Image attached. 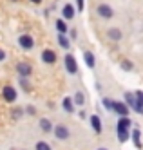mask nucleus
I'll return each instance as SVG.
<instances>
[{
  "instance_id": "f257e3e1",
  "label": "nucleus",
  "mask_w": 143,
  "mask_h": 150,
  "mask_svg": "<svg viewBox=\"0 0 143 150\" xmlns=\"http://www.w3.org/2000/svg\"><path fill=\"white\" fill-rule=\"evenodd\" d=\"M130 125H132V121L129 120V117H120V121H118V127H116V132H118V139L122 143H125L127 139H129V128Z\"/></svg>"
},
{
  "instance_id": "f03ea898",
  "label": "nucleus",
  "mask_w": 143,
  "mask_h": 150,
  "mask_svg": "<svg viewBox=\"0 0 143 150\" xmlns=\"http://www.w3.org/2000/svg\"><path fill=\"white\" fill-rule=\"evenodd\" d=\"M96 11H98V15H100L102 18H105V20H109V18L114 16V9L109 6V4H100V6L96 7Z\"/></svg>"
},
{
  "instance_id": "7ed1b4c3",
  "label": "nucleus",
  "mask_w": 143,
  "mask_h": 150,
  "mask_svg": "<svg viewBox=\"0 0 143 150\" xmlns=\"http://www.w3.org/2000/svg\"><path fill=\"white\" fill-rule=\"evenodd\" d=\"M112 110L122 117H129V112H130L127 103H122V101H112Z\"/></svg>"
},
{
  "instance_id": "20e7f679",
  "label": "nucleus",
  "mask_w": 143,
  "mask_h": 150,
  "mask_svg": "<svg viewBox=\"0 0 143 150\" xmlns=\"http://www.w3.org/2000/svg\"><path fill=\"white\" fill-rule=\"evenodd\" d=\"M65 69H67V72H71V74H76L78 72V63H76V60H74V56L71 54H65Z\"/></svg>"
},
{
  "instance_id": "39448f33",
  "label": "nucleus",
  "mask_w": 143,
  "mask_h": 150,
  "mask_svg": "<svg viewBox=\"0 0 143 150\" xmlns=\"http://www.w3.org/2000/svg\"><path fill=\"white\" fill-rule=\"evenodd\" d=\"M54 136H56L60 141H63V139H69L71 132H69V128L65 125H56V127H54Z\"/></svg>"
},
{
  "instance_id": "423d86ee",
  "label": "nucleus",
  "mask_w": 143,
  "mask_h": 150,
  "mask_svg": "<svg viewBox=\"0 0 143 150\" xmlns=\"http://www.w3.org/2000/svg\"><path fill=\"white\" fill-rule=\"evenodd\" d=\"M18 44H20L22 49L29 51V49L35 47V40H33V36H29V35H22V36L18 38Z\"/></svg>"
},
{
  "instance_id": "0eeeda50",
  "label": "nucleus",
  "mask_w": 143,
  "mask_h": 150,
  "mask_svg": "<svg viewBox=\"0 0 143 150\" xmlns=\"http://www.w3.org/2000/svg\"><path fill=\"white\" fill-rule=\"evenodd\" d=\"M2 96H4V100L9 101V103H13L16 100V91L11 87V85H6V87L2 89Z\"/></svg>"
},
{
  "instance_id": "6e6552de",
  "label": "nucleus",
  "mask_w": 143,
  "mask_h": 150,
  "mask_svg": "<svg viewBox=\"0 0 143 150\" xmlns=\"http://www.w3.org/2000/svg\"><path fill=\"white\" fill-rule=\"evenodd\" d=\"M16 71H18V74H20L22 78H27L29 74L33 72V67L29 65V63H24V62H22V63H18V65H16Z\"/></svg>"
},
{
  "instance_id": "1a4fd4ad",
  "label": "nucleus",
  "mask_w": 143,
  "mask_h": 150,
  "mask_svg": "<svg viewBox=\"0 0 143 150\" xmlns=\"http://www.w3.org/2000/svg\"><path fill=\"white\" fill-rule=\"evenodd\" d=\"M42 60L46 63H54V62H56V52L51 51V49H46L42 52Z\"/></svg>"
},
{
  "instance_id": "9d476101",
  "label": "nucleus",
  "mask_w": 143,
  "mask_h": 150,
  "mask_svg": "<svg viewBox=\"0 0 143 150\" xmlns=\"http://www.w3.org/2000/svg\"><path fill=\"white\" fill-rule=\"evenodd\" d=\"M91 127H92V130H94L96 134H100V132H102V120H100V117H98L96 114L91 116Z\"/></svg>"
},
{
  "instance_id": "9b49d317",
  "label": "nucleus",
  "mask_w": 143,
  "mask_h": 150,
  "mask_svg": "<svg viewBox=\"0 0 143 150\" xmlns=\"http://www.w3.org/2000/svg\"><path fill=\"white\" fill-rule=\"evenodd\" d=\"M125 103H127V107H130V109H136V107H138L134 92H125Z\"/></svg>"
},
{
  "instance_id": "f8f14e48",
  "label": "nucleus",
  "mask_w": 143,
  "mask_h": 150,
  "mask_svg": "<svg viewBox=\"0 0 143 150\" xmlns=\"http://www.w3.org/2000/svg\"><path fill=\"white\" fill-rule=\"evenodd\" d=\"M62 15H63V18H65V20H73V18H74V7H73L71 4H65V6H63Z\"/></svg>"
},
{
  "instance_id": "ddd939ff",
  "label": "nucleus",
  "mask_w": 143,
  "mask_h": 150,
  "mask_svg": "<svg viewBox=\"0 0 143 150\" xmlns=\"http://www.w3.org/2000/svg\"><path fill=\"white\" fill-rule=\"evenodd\" d=\"M107 36L111 40H114V42H120V40H122V31H120L118 27H112V29L107 31Z\"/></svg>"
},
{
  "instance_id": "4468645a",
  "label": "nucleus",
  "mask_w": 143,
  "mask_h": 150,
  "mask_svg": "<svg viewBox=\"0 0 143 150\" xmlns=\"http://www.w3.org/2000/svg\"><path fill=\"white\" fill-rule=\"evenodd\" d=\"M62 105H63V110L65 112H74V101L71 100V98H63V101H62Z\"/></svg>"
},
{
  "instance_id": "2eb2a0df",
  "label": "nucleus",
  "mask_w": 143,
  "mask_h": 150,
  "mask_svg": "<svg viewBox=\"0 0 143 150\" xmlns=\"http://www.w3.org/2000/svg\"><path fill=\"white\" fill-rule=\"evenodd\" d=\"M83 60H85V63H87V67H94V54H92V52L91 51H85L83 52Z\"/></svg>"
},
{
  "instance_id": "dca6fc26",
  "label": "nucleus",
  "mask_w": 143,
  "mask_h": 150,
  "mask_svg": "<svg viewBox=\"0 0 143 150\" xmlns=\"http://www.w3.org/2000/svg\"><path fill=\"white\" fill-rule=\"evenodd\" d=\"M40 128L43 132H51L53 130V123L47 120V117H42V120H40Z\"/></svg>"
},
{
  "instance_id": "f3484780",
  "label": "nucleus",
  "mask_w": 143,
  "mask_h": 150,
  "mask_svg": "<svg viewBox=\"0 0 143 150\" xmlns=\"http://www.w3.org/2000/svg\"><path fill=\"white\" fill-rule=\"evenodd\" d=\"M56 29H58V33H60V35H65V33H67V29H69V25L60 18V20H56Z\"/></svg>"
},
{
  "instance_id": "a211bd4d",
  "label": "nucleus",
  "mask_w": 143,
  "mask_h": 150,
  "mask_svg": "<svg viewBox=\"0 0 143 150\" xmlns=\"http://www.w3.org/2000/svg\"><path fill=\"white\" fill-rule=\"evenodd\" d=\"M58 44H60V47H62V49H69V45H71L65 35H58Z\"/></svg>"
},
{
  "instance_id": "6ab92c4d",
  "label": "nucleus",
  "mask_w": 143,
  "mask_h": 150,
  "mask_svg": "<svg viewBox=\"0 0 143 150\" xmlns=\"http://www.w3.org/2000/svg\"><path fill=\"white\" fill-rule=\"evenodd\" d=\"M139 139H141V134H139V130L136 128V130H132V141H134V145H136L138 148L141 146V141H139Z\"/></svg>"
},
{
  "instance_id": "aec40b11",
  "label": "nucleus",
  "mask_w": 143,
  "mask_h": 150,
  "mask_svg": "<svg viewBox=\"0 0 143 150\" xmlns=\"http://www.w3.org/2000/svg\"><path fill=\"white\" fill-rule=\"evenodd\" d=\"M73 101H74L76 105H83V101H85L83 94H82V92H76V94H74V98H73Z\"/></svg>"
},
{
  "instance_id": "412c9836",
  "label": "nucleus",
  "mask_w": 143,
  "mask_h": 150,
  "mask_svg": "<svg viewBox=\"0 0 143 150\" xmlns=\"http://www.w3.org/2000/svg\"><path fill=\"white\" fill-rule=\"evenodd\" d=\"M134 96H136L138 105H139V107H143V91H136V92H134Z\"/></svg>"
},
{
  "instance_id": "4be33fe9",
  "label": "nucleus",
  "mask_w": 143,
  "mask_h": 150,
  "mask_svg": "<svg viewBox=\"0 0 143 150\" xmlns=\"http://www.w3.org/2000/svg\"><path fill=\"white\" fill-rule=\"evenodd\" d=\"M36 150H51V146H49L46 141H38V143H36Z\"/></svg>"
},
{
  "instance_id": "5701e85b",
  "label": "nucleus",
  "mask_w": 143,
  "mask_h": 150,
  "mask_svg": "<svg viewBox=\"0 0 143 150\" xmlns=\"http://www.w3.org/2000/svg\"><path fill=\"white\" fill-rule=\"evenodd\" d=\"M122 67H123L125 71H130V69H132V62H129V60H123V62H122Z\"/></svg>"
},
{
  "instance_id": "b1692460",
  "label": "nucleus",
  "mask_w": 143,
  "mask_h": 150,
  "mask_svg": "<svg viewBox=\"0 0 143 150\" xmlns=\"http://www.w3.org/2000/svg\"><path fill=\"white\" fill-rule=\"evenodd\" d=\"M103 107H105V109H109V110H112V101L109 100V98H103Z\"/></svg>"
},
{
  "instance_id": "393cba45",
  "label": "nucleus",
  "mask_w": 143,
  "mask_h": 150,
  "mask_svg": "<svg viewBox=\"0 0 143 150\" xmlns=\"http://www.w3.org/2000/svg\"><path fill=\"white\" fill-rule=\"evenodd\" d=\"M83 4H85L83 0H76V9H78L80 13H83Z\"/></svg>"
},
{
  "instance_id": "a878e982",
  "label": "nucleus",
  "mask_w": 143,
  "mask_h": 150,
  "mask_svg": "<svg viewBox=\"0 0 143 150\" xmlns=\"http://www.w3.org/2000/svg\"><path fill=\"white\" fill-rule=\"evenodd\" d=\"M20 83H22V87H24L26 91H29V83H27V80H26V78H22V80H20Z\"/></svg>"
},
{
  "instance_id": "bb28decb",
  "label": "nucleus",
  "mask_w": 143,
  "mask_h": 150,
  "mask_svg": "<svg viewBox=\"0 0 143 150\" xmlns=\"http://www.w3.org/2000/svg\"><path fill=\"white\" fill-rule=\"evenodd\" d=\"M13 116H15V117H20V116H22V109H15V110H13Z\"/></svg>"
},
{
  "instance_id": "cd10ccee",
  "label": "nucleus",
  "mask_w": 143,
  "mask_h": 150,
  "mask_svg": "<svg viewBox=\"0 0 143 150\" xmlns=\"http://www.w3.org/2000/svg\"><path fill=\"white\" fill-rule=\"evenodd\" d=\"M2 60H6V52L0 49V62H2Z\"/></svg>"
},
{
  "instance_id": "c85d7f7f",
  "label": "nucleus",
  "mask_w": 143,
  "mask_h": 150,
  "mask_svg": "<svg viewBox=\"0 0 143 150\" xmlns=\"http://www.w3.org/2000/svg\"><path fill=\"white\" fill-rule=\"evenodd\" d=\"M31 2H33V4H40V2H42V0H31Z\"/></svg>"
},
{
  "instance_id": "c756f323",
  "label": "nucleus",
  "mask_w": 143,
  "mask_h": 150,
  "mask_svg": "<svg viewBox=\"0 0 143 150\" xmlns=\"http://www.w3.org/2000/svg\"><path fill=\"white\" fill-rule=\"evenodd\" d=\"M98 150H109V148H103V146H102V148H98Z\"/></svg>"
},
{
  "instance_id": "7c9ffc66",
  "label": "nucleus",
  "mask_w": 143,
  "mask_h": 150,
  "mask_svg": "<svg viewBox=\"0 0 143 150\" xmlns=\"http://www.w3.org/2000/svg\"><path fill=\"white\" fill-rule=\"evenodd\" d=\"M13 2H16V0H13Z\"/></svg>"
}]
</instances>
